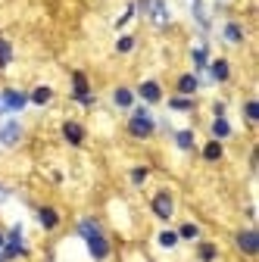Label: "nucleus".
<instances>
[{"label": "nucleus", "mask_w": 259, "mask_h": 262, "mask_svg": "<svg viewBox=\"0 0 259 262\" xmlns=\"http://www.w3.org/2000/svg\"><path fill=\"white\" fill-rule=\"evenodd\" d=\"M75 234L84 241L88 256L94 262H106L113 256V237H110V231L103 228V222L97 219V215H81L75 222Z\"/></svg>", "instance_id": "f257e3e1"}, {"label": "nucleus", "mask_w": 259, "mask_h": 262, "mask_svg": "<svg viewBox=\"0 0 259 262\" xmlns=\"http://www.w3.org/2000/svg\"><path fill=\"white\" fill-rule=\"evenodd\" d=\"M125 131H128V138H135V141H153V138H156V131H159V122L153 119L150 106L135 103L132 110H128Z\"/></svg>", "instance_id": "f03ea898"}, {"label": "nucleus", "mask_w": 259, "mask_h": 262, "mask_svg": "<svg viewBox=\"0 0 259 262\" xmlns=\"http://www.w3.org/2000/svg\"><path fill=\"white\" fill-rule=\"evenodd\" d=\"M69 100L72 103H78V106H84V110H91V106H97V94H94V88H91V78H88V72L84 69H72L69 72Z\"/></svg>", "instance_id": "7ed1b4c3"}, {"label": "nucleus", "mask_w": 259, "mask_h": 262, "mask_svg": "<svg viewBox=\"0 0 259 262\" xmlns=\"http://www.w3.org/2000/svg\"><path fill=\"white\" fill-rule=\"evenodd\" d=\"M147 206H150V215H153L156 222L169 225V222L175 219V193H172L169 187H159V190H153V193H150Z\"/></svg>", "instance_id": "20e7f679"}, {"label": "nucleus", "mask_w": 259, "mask_h": 262, "mask_svg": "<svg viewBox=\"0 0 259 262\" xmlns=\"http://www.w3.org/2000/svg\"><path fill=\"white\" fill-rule=\"evenodd\" d=\"M4 256H7L10 262H19V259H28V256H31V247H28V241H25V228H22L19 222L7 228V237H4Z\"/></svg>", "instance_id": "39448f33"}, {"label": "nucleus", "mask_w": 259, "mask_h": 262, "mask_svg": "<svg viewBox=\"0 0 259 262\" xmlns=\"http://www.w3.org/2000/svg\"><path fill=\"white\" fill-rule=\"evenodd\" d=\"M231 244L234 250L244 256V259H256L259 256V231L250 225V228H238V231L231 234Z\"/></svg>", "instance_id": "423d86ee"}, {"label": "nucleus", "mask_w": 259, "mask_h": 262, "mask_svg": "<svg viewBox=\"0 0 259 262\" xmlns=\"http://www.w3.org/2000/svg\"><path fill=\"white\" fill-rule=\"evenodd\" d=\"M0 106H4L7 116H19L22 110H28V91L13 88V84L0 88Z\"/></svg>", "instance_id": "0eeeda50"}, {"label": "nucleus", "mask_w": 259, "mask_h": 262, "mask_svg": "<svg viewBox=\"0 0 259 262\" xmlns=\"http://www.w3.org/2000/svg\"><path fill=\"white\" fill-rule=\"evenodd\" d=\"M59 138L66 141V147H84L88 144V128L81 119H62L59 122Z\"/></svg>", "instance_id": "6e6552de"}, {"label": "nucleus", "mask_w": 259, "mask_h": 262, "mask_svg": "<svg viewBox=\"0 0 259 262\" xmlns=\"http://www.w3.org/2000/svg\"><path fill=\"white\" fill-rule=\"evenodd\" d=\"M31 209H35V222L41 225L44 234H53V231H59V228H62V212H59L56 206H50V203H35Z\"/></svg>", "instance_id": "1a4fd4ad"}, {"label": "nucleus", "mask_w": 259, "mask_h": 262, "mask_svg": "<svg viewBox=\"0 0 259 262\" xmlns=\"http://www.w3.org/2000/svg\"><path fill=\"white\" fill-rule=\"evenodd\" d=\"M135 94H138V100L144 106H159V103L166 100V88H163V81H156V78H144L135 88Z\"/></svg>", "instance_id": "9d476101"}, {"label": "nucleus", "mask_w": 259, "mask_h": 262, "mask_svg": "<svg viewBox=\"0 0 259 262\" xmlns=\"http://www.w3.org/2000/svg\"><path fill=\"white\" fill-rule=\"evenodd\" d=\"M22 138H25V125L16 116H10L4 125H0V147H19Z\"/></svg>", "instance_id": "9b49d317"}, {"label": "nucleus", "mask_w": 259, "mask_h": 262, "mask_svg": "<svg viewBox=\"0 0 259 262\" xmlns=\"http://www.w3.org/2000/svg\"><path fill=\"white\" fill-rule=\"evenodd\" d=\"M206 75H209V81H212V84H228V81H231V62L225 59V56H215V59H209V66H206Z\"/></svg>", "instance_id": "f8f14e48"}, {"label": "nucleus", "mask_w": 259, "mask_h": 262, "mask_svg": "<svg viewBox=\"0 0 259 262\" xmlns=\"http://www.w3.org/2000/svg\"><path fill=\"white\" fill-rule=\"evenodd\" d=\"M200 88H203L200 75H193V72H178L175 75V94H181V97H197Z\"/></svg>", "instance_id": "ddd939ff"}, {"label": "nucleus", "mask_w": 259, "mask_h": 262, "mask_svg": "<svg viewBox=\"0 0 259 262\" xmlns=\"http://www.w3.org/2000/svg\"><path fill=\"white\" fill-rule=\"evenodd\" d=\"M110 97H113V106H116V110H122V113H128V110H132V106L138 103L135 88H128V84H116Z\"/></svg>", "instance_id": "4468645a"}, {"label": "nucleus", "mask_w": 259, "mask_h": 262, "mask_svg": "<svg viewBox=\"0 0 259 262\" xmlns=\"http://www.w3.org/2000/svg\"><path fill=\"white\" fill-rule=\"evenodd\" d=\"M219 256H222V250L215 241H206V237L193 241V259L197 262H219Z\"/></svg>", "instance_id": "2eb2a0df"}, {"label": "nucleus", "mask_w": 259, "mask_h": 262, "mask_svg": "<svg viewBox=\"0 0 259 262\" xmlns=\"http://www.w3.org/2000/svg\"><path fill=\"white\" fill-rule=\"evenodd\" d=\"M222 38H225V44L241 47V44L247 41V31H244V25H241L238 19H225V22H222Z\"/></svg>", "instance_id": "dca6fc26"}, {"label": "nucleus", "mask_w": 259, "mask_h": 262, "mask_svg": "<svg viewBox=\"0 0 259 262\" xmlns=\"http://www.w3.org/2000/svg\"><path fill=\"white\" fill-rule=\"evenodd\" d=\"M209 138H215V141H231L234 138V125L228 122V116H212L209 119Z\"/></svg>", "instance_id": "f3484780"}, {"label": "nucleus", "mask_w": 259, "mask_h": 262, "mask_svg": "<svg viewBox=\"0 0 259 262\" xmlns=\"http://www.w3.org/2000/svg\"><path fill=\"white\" fill-rule=\"evenodd\" d=\"M53 100H56L53 84H35L28 91V106H50Z\"/></svg>", "instance_id": "a211bd4d"}, {"label": "nucleus", "mask_w": 259, "mask_h": 262, "mask_svg": "<svg viewBox=\"0 0 259 262\" xmlns=\"http://www.w3.org/2000/svg\"><path fill=\"white\" fill-rule=\"evenodd\" d=\"M197 150H200L203 162H209V166H215V162H222V159H225V144H222V141H215V138H209V141L197 144Z\"/></svg>", "instance_id": "6ab92c4d"}, {"label": "nucleus", "mask_w": 259, "mask_h": 262, "mask_svg": "<svg viewBox=\"0 0 259 262\" xmlns=\"http://www.w3.org/2000/svg\"><path fill=\"white\" fill-rule=\"evenodd\" d=\"M209 41H203V44H197V47H190V62H193V75H206V66H209Z\"/></svg>", "instance_id": "aec40b11"}, {"label": "nucleus", "mask_w": 259, "mask_h": 262, "mask_svg": "<svg viewBox=\"0 0 259 262\" xmlns=\"http://www.w3.org/2000/svg\"><path fill=\"white\" fill-rule=\"evenodd\" d=\"M172 144H175V150H181V153H197V135H193V128H178V131H172Z\"/></svg>", "instance_id": "412c9836"}, {"label": "nucleus", "mask_w": 259, "mask_h": 262, "mask_svg": "<svg viewBox=\"0 0 259 262\" xmlns=\"http://www.w3.org/2000/svg\"><path fill=\"white\" fill-rule=\"evenodd\" d=\"M147 22H153V25H159V28H166V25L172 22V13H169V4H166V0H150Z\"/></svg>", "instance_id": "4be33fe9"}, {"label": "nucleus", "mask_w": 259, "mask_h": 262, "mask_svg": "<svg viewBox=\"0 0 259 262\" xmlns=\"http://www.w3.org/2000/svg\"><path fill=\"white\" fill-rule=\"evenodd\" d=\"M163 103H166L172 113H184V116L197 113V97H181V94H172V97H166Z\"/></svg>", "instance_id": "5701e85b"}, {"label": "nucleus", "mask_w": 259, "mask_h": 262, "mask_svg": "<svg viewBox=\"0 0 259 262\" xmlns=\"http://www.w3.org/2000/svg\"><path fill=\"white\" fill-rule=\"evenodd\" d=\"M175 234H178V241H184V244H193V241H200V237H203V228H200L197 222H178Z\"/></svg>", "instance_id": "b1692460"}, {"label": "nucleus", "mask_w": 259, "mask_h": 262, "mask_svg": "<svg viewBox=\"0 0 259 262\" xmlns=\"http://www.w3.org/2000/svg\"><path fill=\"white\" fill-rule=\"evenodd\" d=\"M241 116H244L247 128H256V125H259V100H256V97H247V100H244Z\"/></svg>", "instance_id": "393cba45"}, {"label": "nucleus", "mask_w": 259, "mask_h": 262, "mask_svg": "<svg viewBox=\"0 0 259 262\" xmlns=\"http://www.w3.org/2000/svg\"><path fill=\"white\" fill-rule=\"evenodd\" d=\"M13 56H16L13 41H10L7 35H0V72H7L10 66H13Z\"/></svg>", "instance_id": "a878e982"}, {"label": "nucleus", "mask_w": 259, "mask_h": 262, "mask_svg": "<svg viewBox=\"0 0 259 262\" xmlns=\"http://www.w3.org/2000/svg\"><path fill=\"white\" fill-rule=\"evenodd\" d=\"M150 175H153V166H132V169H128V181H132V187H144Z\"/></svg>", "instance_id": "bb28decb"}, {"label": "nucleus", "mask_w": 259, "mask_h": 262, "mask_svg": "<svg viewBox=\"0 0 259 262\" xmlns=\"http://www.w3.org/2000/svg\"><path fill=\"white\" fill-rule=\"evenodd\" d=\"M135 50H138V35L128 31V35H119L116 38V53L119 56H128V53H135Z\"/></svg>", "instance_id": "cd10ccee"}, {"label": "nucleus", "mask_w": 259, "mask_h": 262, "mask_svg": "<svg viewBox=\"0 0 259 262\" xmlns=\"http://www.w3.org/2000/svg\"><path fill=\"white\" fill-rule=\"evenodd\" d=\"M181 241H178V234H175V228H163V231L156 234V247L159 250H175Z\"/></svg>", "instance_id": "c85d7f7f"}, {"label": "nucleus", "mask_w": 259, "mask_h": 262, "mask_svg": "<svg viewBox=\"0 0 259 262\" xmlns=\"http://www.w3.org/2000/svg\"><path fill=\"white\" fill-rule=\"evenodd\" d=\"M190 16H193V22L203 28V35H209V31H212V19H209V13L203 10V4H193V7H190Z\"/></svg>", "instance_id": "c756f323"}, {"label": "nucleus", "mask_w": 259, "mask_h": 262, "mask_svg": "<svg viewBox=\"0 0 259 262\" xmlns=\"http://www.w3.org/2000/svg\"><path fill=\"white\" fill-rule=\"evenodd\" d=\"M135 19H138V10H135V4H132V0H128V4H125V10H122V16H119L113 25L122 31V28H128V22H135Z\"/></svg>", "instance_id": "7c9ffc66"}, {"label": "nucleus", "mask_w": 259, "mask_h": 262, "mask_svg": "<svg viewBox=\"0 0 259 262\" xmlns=\"http://www.w3.org/2000/svg\"><path fill=\"white\" fill-rule=\"evenodd\" d=\"M212 116H228V103H225V100H212Z\"/></svg>", "instance_id": "2f4dec72"}, {"label": "nucleus", "mask_w": 259, "mask_h": 262, "mask_svg": "<svg viewBox=\"0 0 259 262\" xmlns=\"http://www.w3.org/2000/svg\"><path fill=\"white\" fill-rule=\"evenodd\" d=\"M132 4H135L138 16H144V19H147V13H150V0H132Z\"/></svg>", "instance_id": "473e14b6"}, {"label": "nucleus", "mask_w": 259, "mask_h": 262, "mask_svg": "<svg viewBox=\"0 0 259 262\" xmlns=\"http://www.w3.org/2000/svg\"><path fill=\"white\" fill-rule=\"evenodd\" d=\"M10 193H13V190H10L4 181H0V203H4V200H10Z\"/></svg>", "instance_id": "72a5a7b5"}, {"label": "nucleus", "mask_w": 259, "mask_h": 262, "mask_svg": "<svg viewBox=\"0 0 259 262\" xmlns=\"http://www.w3.org/2000/svg\"><path fill=\"white\" fill-rule=\"evenodd\" d=\"M4 237H7V228H0V250H4Z\"/></svg>", "instance_id": "f704fd0d"}, {"label": "nucleus", "mask_w": 259, "mask_h": 262, "mask_svg": "<svg viewBox=\"0 0 259 262\" xmlns=\"http://www.w3.org/2000/svg\"><path fill=\"white\" fill-rule=\"evenodd\" d=\"M0 262H10V259H7V256H4V250H0Z\"/></svg>", "instance_id": "c9c22d12"}, {"label": "nucleus", "mask_w": 259, "mask_h": 262, "mask_svg": "<svg viewBox=\"0 0 259 262\" xmlns=\"http://www.w3.org/2000/svg\"><path fill=\"white\" fill-rule=\"evenodd\" d=\"M4 116H7V113H4V106H0V119H4Z\"/></svg>", "instance_id": "e433bc0d"}, {"label": "nucleus", "mask_w": 259, "mask_h": 262, "mask_svg": "<svg viewBox=\"0 0 259 262\" xmlns=\"http://www.w3.org/2000/svg\"><path fill=\"white\" fill-rule=\"evenodd\" d=\"M190 4H203V0H190Z\"/></svg>", "instance_id": "4c0bfd02"}, {"label": "nucleus", "mask_w": 259, "mask_h": 262, "mask_svg": "<svg viewBox=\"0 0 259 262\" xmlns=\"http://www.w3.org/2000/svg\"><path fill=\"white\" fill-rule=\"evenodd\" d=\"M225 4H231V0H225Z\"/></svg>", "instance_id": "58836bf2"}]
</instances>
